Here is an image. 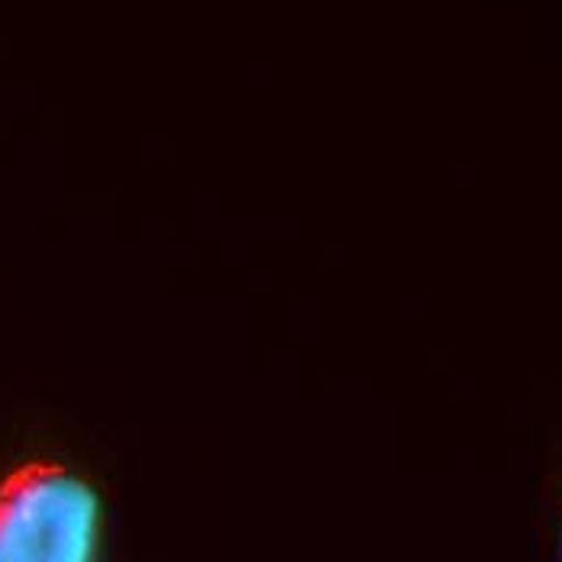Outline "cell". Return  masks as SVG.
<instances>
[{"label": "cell", "mask_w": 562, "mask_h": 562, "mask_svg": "<svg viewBox=\"0 0 562 562\" xmlns=\"http://www.w3.org/2000/svg\"><path fill=\"white\" fill-rule=\"evenodd\" d=\"M108 465L56 427L0 440V562H116Z\"/></svg>", "instance_id": "1"}, {"label": "cell", "mask_w": 562, "mask_h": 562, "mask_svg": "<svg viewBox=\"0 0 562 562\" xmlns=\"http://www.w3.org/2000/svg\"><path fill=\"white\" fill-rule=\"evenodd\" d=\"M550 562H562V475L550 495Z\"/></svg>", "instance_id": "2"}]
</instances>
